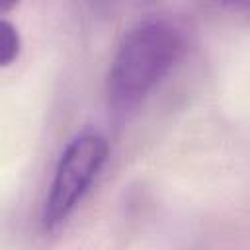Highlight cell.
Masks as SVG:
<instances>
[{"label": "cell", "mask_w": 250, "mask_h": 250, "mask_svg": "<svg viewBox=\"0 0 250 250\" xmlns=\"http://www.w3.org/2000/svg\"><path fill=\"white\" fill-rule=\"evenodd\" d=\"M105 158L107 141L94 129H86L66 143L53 170L43 203L41 225L45 230H57L74 213L100 174Z\"/></svg>", "instance_id": "obj_2"}, {"label": "cell", "mask_w": 250, "mask_h": 250, "mask_svg": "<svg viewBox=\"0 0 250 250\" xmlns=\"http://www.w3.org/2000/svg\"><path fill=\"white\" fill-rule=\"evenodd\" d=\"M186 29L170 16H148L121 37L107 70V102L117 113L141 105L186 53Z\"/></svg>", "instance_id": "obj_1"}, {"label": "cell", "mask_w": 250, "mask_h": 250, "mask_svg": "<svg viewBox=\"0 0 250 250\" xmlns=\"http://www.w3.org/2000/svg\"><path fill=\"white\" fill-rule=\"evenodd\" d=\"M98 2H104V4H107V2H113V0H98Z\"/></svg>", "instance_id": "obj_6"}, {"label": "cell", "mask_w": 250, "mask_h": 250, "mask_svg": "<svg viewBox=\"0 0 250 250\" xmlns=\"http://www.w3.org/2000/svg\"><path fill=\"white\" fill-rule=\"evenodd\" d=\"M0 4H2V14L6 16L10 10H14L20 4V0H0Z\"/></svg>", "instance_id": "obj_5"}, {"label": "cell", "mask_w": 250, "mask_h": 250, "mask_svg": "<svg viewBox=\"0 0 250 250\" xmlns=\"http://www.w3.org/2000/svg\"><path fill=\"white\" fill-rule=\"evenodd\" d=\"M223 8H230V10H242V8H250V0H217Z\"/></svg>", "instance_id": "obj_4"}, {"label": "cell", "mask_w": 250, "mask_h": 250, "mask_svg": "<svg viewBox=\"0 0 250 250\" xmlns=\"http://www.w3.org/2000/svg\"><path fill=\"white\" fill-rule=\"evenodd\" d=\"M2 47H0V62L2 66H10L18 61L20 53H21V35L18 31V27L10 21V20H2V39H0Z\"/></svg>", "instance_id": "obj_3"}]
</instances>
